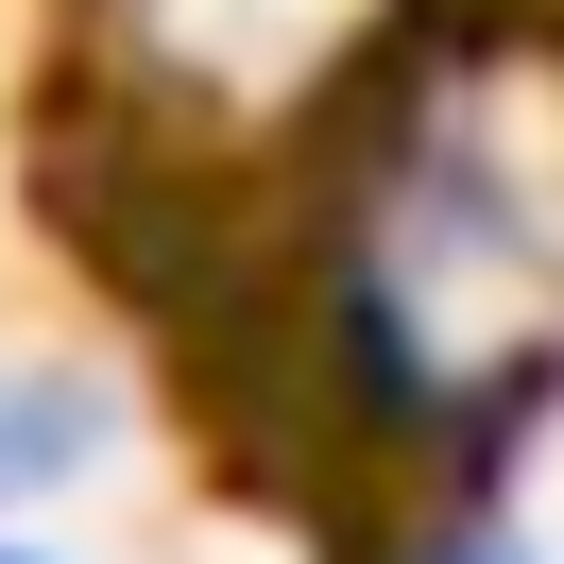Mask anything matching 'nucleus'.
<instances>
[{"label":"nucleus","mask_w":564,"mask_h":564,"mask_svg":"<svg viewBox=\"0 0 564 564\" xmlns=\"http://www.w3.org/2000/svg\"><path fill=\"white\" fill-rule=\"evenodd\" d=\"M0 564H52V547H0Z\"/></svg>","instance_id":"1"}]
</instances>
